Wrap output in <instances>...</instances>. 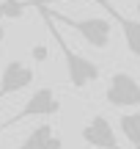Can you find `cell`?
Returning <instances> with one entry per match:
<instances>
[{"mask_svg":"<svg viewBox=\"0 0 140 149\" xmlns=\"http://www.w3.org/2000/svg\"><path fill=\"white\" fill-rule=\"evenodd\" d=\"M22 14H25V3H14V0H5V3H3V17L19 19Z\"/></svg>","mask_w":140,"mask_h":149,"instance_id":"10","label":"cell"},{"mask_svg":"<svg viewBox=\"0 0 140 149\" xmlns=\"http://www.w3.org/2000/svg\"><path fill=\"white\" fill-rule=\"evenodd\" d=\"M80 135H82V141H85L88 146H93V149H121L113 124H110L107 116H102V113L88 119V122L82 124Z\"/></svg>","mask_w":140,"mask_h":149,"instance_id":"5","label":"cell"},{"mask_svg":"<svg viewBox=\"0 0 140 149\" xmlns=\"http://www.w3.org/2000/svg\"><path fill=\"white\" fill-rule=\"evenodd\" d=\"M14 3H25V0H14Z\"/></svg>","mask_w":140,"mask_h":149,"instance_id":"12","label":"cell"},{"mask_svg":"<svg viewBox=\"0 0 140 149\" xmlns=\"http://www.w3.org/2000/svg\"><path fill=\"white\" fill-rule=\"evenodd\" d=\"M30 55H33V61H44V58H47V50H44V47H38V44H36V47L30 50Z\"/></svg>","mask_w":140,"mask_h":149,"instance_id":"11","label":"cell"},{"mask_svg":"<svg viewBox=\"0 0 140 149\" xmlns=\"http://www.w3.org/2000/svg\"><path fill=\"white\" fill-rule=\"evenodd\" d=\"M104 102L110 108H135V105H140V83L126 72L110 74L107 88H104Z\"/></svg>","mask_w":140,"mask_h":149,"instance_id":"4","label":"cell"},{"mask_svg":"<svg viewBox=\"0 0 140 149\" xmlns=\"http://www.w3.org/2000/svg\"><path fill=\"white\" fill-rule=\"evenodd\" d=\"M93 3H99V6H102V8L115 19V22H118L121 33H124V42H126V50H129L132 55H137V58H140V19H132V17L121 14V11L113 8L107 0H93Z\"/></svg>","mask_w":140,"mask_h":149,"instance_id":"7","label":"cell"},{"mask_svg":"<svg viewBox=\"0 0 140 149\" xmlns=\"http://www.w3.org/2000/svg\"><path fill=\"white\" fill-rule=\"evenodd\" d=\"M137 14H140V3H137Z\"/></svg>","mask_w":140,"mask_h":149,"instance_id":"13","label":"cell"},{"mask_svg":"<svg viewBox=\"0 0 140 149\" xmlns=\"http://www.w3.org/2000/svg\"><path fill=\"white\" fill-rule=\"evenodd\" d=\"M118 127L124 133V138L132 144V149H140V113H121Z\"/></svg>","mask_w":140,"mask_h":149,"instance_id":"9","label":"cell"},{"mask_svg":"<svg viewBox=\"0 0 140 149\" xmlns=\"http://www.w3.org/2000/svg\"><path fill=\"white\" fill-rule=\"evenodd\" d=\"M36 6H38V8H41L47 17H52L55 22L74 28V31L80 33V36L85 39L91 47H96V50H107L110 36H113V25H110L107 17H82V19H77V17H71V14H55V11H49L47 6H41V3H36Z\"/></svg>","mask_w":140,"mask_h":149,"instance_id":"2","label":"cell"},{"mask_svg":"<svg viewBox=\"0 0 140 149\" xmlns=\"http://www.w3.org/2000/svg\"><path fill=\"white\" fill-rule=\"evenodd\" d=\"M16 149H63V138L52 130V124H38L22 138Z\"/></svg>","mask_w":140,"mask_h":149,"instance_id":"8","label":"cell"},{"mask_svg":"<svg viewBox=\"0 0 140 149\" xmlns=\"http://www.w3.org/2000/svg\"><path fill=\"white\" fill-rule=\"evenodd\" d=\"M41 14H44V11H41ZM44 22H47L49 33H52L55 44H58L60 55H63V61H66V77H69V83L74 86V88H85V86L96 83V80H99V74H102V72H99V66L93 64L91 58H85V55L74 53V50H71L69 44L63 42V36L58 33V28H55V19H52V17H47V14H44Z\"/></svg>","mask_w":140,"mask_h":149,"instance_id":"1","label":"cell"},{"mask_svg":"<svg viewBox=\"0 0 140 149\" xmlns=\"http://www.w3.org/2000/svg\"><path fill=\"white\" fill-rule=\"evenodd\" d=\"M30 83H33V69L25 61H8L3 74H0V102L5 97L16 94V91H25Z\"/></svg>","mask_w":140,"mask_h":149,"instance_id":"6","label":"cell"},{"mask_svg":"<svg viewBox=\"0 0 140 149\" xmlns=\"http://www.w3.org/2000/svg\"><path fill=\"white\" fill-rule=\"evenodd\" d=\"M55 113H60V100L55 97V91L49 88V86H41V88H36L30 97H27V102L14 113V116H8L3 124H0V133L8 130V127H14V124H19V122H25V119H33V116H55Z\"/></svg>","mask_w":140,"mask_h":149,"instance_id":"3","label":"cell"}]
</instances>
